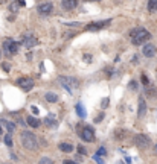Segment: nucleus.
Listing matches in <instances>:
<instances>
[{"mask_svg":"<svg viewBox=\"0 0 157 164\" xmlns=\"http://www.w3.org/2000/svg\"><path fill=\"white\" fill-rule=\"evenodd\" d=\"M156 52H157V49L154 44H145L144 49H142V53L145 55L146 58H153L156 55Z\"/></svg>","mask_w":157,"mask_h":164,"instance_id":"9d476101","label":"nucleus"},{"mask_svg":"<svg viewBox=\"0 0 157 164\" xmlns=\"http://www.w3.org/2000/svg\"><path fill=\"white\" fill-rule=\"evenodd\" d=\"M32 113H34V114H38V108H35V106H32Z\"/></svg>","mask_w":157,"mask_h":164,"instance_id":"72a5a7b5","label":"nucleus"},{"mask_svg":"<svg viewBox=\"0 0 157 164\" xmlns=\"http://www.w3.org/2000/svg\"><path fill=\"white\" fill-rule=\"evenodd\" d=\"M78 152L81 153V155H85V153H87V151H85L84 146H78Z\"/></svg>","mask_w":157,"mask_h":164,"instance_id":"a878e982","label":"nucleus"},{"mask_svg":"<svg viewBox=\"0 0 157 164\" xmlns=\"http://www.w3.org/2000/svg\"><path fill=\"white\" fill-rule=\"evenodd\" d=\"M130 36H131V41H133L134 46H139V44L148 41L151 38V34L144 27H136V29H133L130 32Z\"/></svg>","mask_w":157,"mask_h":164,"instance_id":"f257e3e1","label":"nucleus"},{"mask_svg":"<svg viewBox=\"0 0 157 164\" xmlns=\"http://www.w3.org/2000/svg\"><path fill=\"white\" fill-rule=\"evenodd\" d=\"M58 81H60L61 87L69 94H73V91H75V90L78 88V85H79L78 79H76V78H72V76H60Z\"/></svg>","mask_w":157,"mask_h":164,"instance_id":"7ed1b4c3","label":"nucleus"},{"mask_svg":"<svg viewBox=\"0 0 157 164\" xmlns=\"http://www.w3.org/2000/svg\"><path fill=\"white\" fill-rule=\"evenodd\" d=\"M76 113H78V116L81 118H84L87 114H85V109L84 106H83V104H76Z\"/></svg>","mask_w":157,"mask_h":164,"instance_id":"f3484780","label":"nucleus"},{"mask_svg":"<svg viewBox=\"0 0 157 164\" xmlns=\"http://www.w3.org/2000/svg\"><path fill=\"white\" fill-rule=\"evenodd\" d=\"M46 125H48V126H52V128H57L58 123H57V120H55V116L49 114L48 118H46Z\"/></svg>","mask_w":157,"mask_h":164,"instance_id":"dca6fc26","label":"nucleus"},{"mask_svg":"<svg viewBox=\"0 0 157 164\" xmlns=\"http://www.w3.org/2000/svg\"><path fill=\"white\" fill-rule=\"evenodd\" d=\"M156 149H157V146H156Z\"/></svg>","mask_w":157,"mask_h":164,"instance_id":"4c0bfd02","label":"nucleus"},{"mask_svg":"<svg viewBox=\"0 0 157 164\" xmlns=\"http://www.w3.org/2000/svg\"><path fill=\"white\" fill-rule=\"evenodd\" d=\"M20 140H22V146L29 149V151H35L38 147V138L32 132H28V131H23L20 134Z\"/></svg>","mask_w":157,"mask_h":164,"instance_id":"f03ea898","label":"nucleus"},{"mask_svg":"<svg viewBox=\"0 0 157 164\" xmlns=\"http://www.w3.org/2000/svg\"><path fill=\"white\" fill-rule=\"evenodd\" d=\"M40 163L41 164H52V160H50V158H41Z\"/></svg>","mask_w":157,"mask_h":164,"instance_id":"cd10ccee","label":"nucleus"},{"mask_svg":"<svg viewBox=\"0 0 157 164\" xmlns=\"http://www.w3.org/2000/svg\"><path fill=\"white\" fill-rule=\"evenodd\" d=\"M85 2H90V0H85Z\"/></svg>","mask_w":157,"mask_h":164,"instance_id":"e433bc0d","label":"nucleus"},{"mask_svg":"<svg viewBox=\"0 0 157 164\" xmlns=\"http://www.w3.org/2000/svg\"><path fill=\"white\" fill-rule=\"evenodd\" d=\"M53 12V5L48 2V3H43V5H40L38 6V14L40 15H50Z\"/></svg>","mask_w":157,"mask_h":164,"instance_id":"1a4fd4ad","label":"nucleus"},{"mask_svg":"<svg viewBox=\"0 0 157 164\" xmlns=\"http://www.w3.org/2000/svg\"><path fill=\"white\" fill-rule=\"evenodd\" d=\"M26 122H28V125L32 126V128H38V126H40V120L35 117H32V116H29V117L26 118Z\"/></svg>","mask_w":157,"mask_h":164,"instance_id":"2eb2a0df","label":"nucleus"},{"mask_svg":"<svg viewBox=\"0 0 157 164\" xmlns=\"http://www.w3.org/2000/svg\"><path fill=\"white\" fill-rule=\"evenodd\" d=\"M145 114H146V104H145V99H144V97H140V99H139V111H137V116L142 118V117H145Z\"/></svg>","mask_w":157,"mask_h":164,"instance_id":"ddd939ff","label":"nucleus"},{"mask_svg":"<svg viewBox=\"0 0 157 164\" xmlns=\"http://www.w3.org/2000/svg\"><path fill=\"white\" fill-rule=\"evenodd\" d=\"M98 153H99V155H105V149H104V147L98 149Z\"/></svg>","mask_w":157,"mask_h":164,"instance_id":"7c9ffc66","label":"nucleus"},{"mask_svg":"<svg viewBox=\"0 0 157 164\" xmlns=\"http://www.w3.org/2000/svg\"><path fill=\"white\" fill-rule=\"evenodd\" d=\"M84 61H87V62H90V61H92V58H90V55H84Z\"/></svg>","mask_w":157,"mask_h":164,"instance_id":"2f4dec72","label":"nucleus"},{"mask_svg":"<svg viewBox=\"0 0 157 164\" xmlns=\"http://www.w3.org/2000/svg\"><path fill=\"white\" fill-rule=\"evenodd\" d=\"M17 85H18L23 91H29V90L34 88V81H32L31 78H20V79L17 81Z\"/></svg>","mask_w":157,"mask_h":164,"instance_id":"423d86ee","label":"nucleus"},{"mask_svg":"<svg viewBox=\"0 0 157 164\" xmlns=\"http://www.w3.org/2000/svg\"><path fill=\"white\" fill-rule=\"evenodd\" d=\"M142 82H144V85H148V84H149V79L146 78V75H142Z\"/></svg>","mask_w":157,"mask_h":164,"instance_id":"c85d7f7f","label":"nucleus"},{"mask_svg":"<svg viewBox=\"0 0 157 164\" xmlns=\"http://www.w3.org/2000/svg\"><path fill=\"white\" fill-rule=\"evenodd\" d=\"M76 5H78V0H63V2H61V6H63V9H66V11L75 9Z\"/></svg>","mask_w":157,"mask_h":164,"instance_id":"f8f14e48","label":"nucleus"},{"mask_svg":"<svg viewBox=\"0 0 157 164\" xmlns=\"http://www.w3.org/2000/svg\"><path fill=\"white\" fill-rule=\"evenodd\" d=\"M134 144H136L137 147H140V149H146V147L151 144V140H149V137H148V135L137 134V135L134 137Z\"/></svg>","mask_w":157,"mask_h":164,"instance_id":"39448f33","label":"nucleus"},{"mask_svg":"<svg viewBox=\"0 0 157 164\" xmlns=\"http://www.w3.org/2000/svg\"><path fill=\"white\" fill-rule=\"evenodd\" d=\"M130 88H131V90H137V84L134 81H131L130 82Z\"/></svg>","mask_w":157,"mask_h":164,"instance_id":"c756f323","label":"nucleus"},{"mask_svg":"<svg viewBox=\"0 0 157 164\" xmlns=\"http://www.w3.org/2000/svg\"><path fill=\"white\" fill-rule=\"evenodd\" d=\"M148 9L149 11H157V0H148Z\"/></svg>","mask_w":157,"mask_h":164,"instance_id":"aec40b11","label":"nucleus"},{"mask_svg":"<svg viewBox=\"0 0 157 164\" xmlns=\"http://www.w3.org/2000/svg\"><path fill=\"white\" fill-rule=\"evenodd\" d=\"M2 69H3L5 71H9L11 70V65H9L8 62H2Z\"/></svg>","mask_w":157,"mask_h":164,"instance_id":"5701e85b","label":"nucleus"},{"mask_svg":"<svg viewBox=\"0 0 157 164\" xmlns=\"http://www.w3.org/2000/svg\"><path fill=\"white\" fill-rule=\"evenodd\" d=\"M145 93L148 94L149 97H156V96H157V90H156V88H146Z\"/></svg>","mask_w":157,"mask_h":164,"instance_id":"412c9836","label":"nucleus"},{"mask_svg":"<svg viewBox=\"0 0 157 164\" xmlns=\"http://www.w3.org/2000/svg\"><path fill=\"white\" fill-rule=\"evenodd\" d=\"M0 2H2V3H3V2H6V0H0Z\"/></svg>","mask_w":157,"mask_h":164,"instance_id":"c9c22d12","label":"nucleus"},{"mask_svg":"<svg viewBox=\"0 0 157 164\" xmlns=\"http://www.w3.org/2000/svg\"><path fill=\"white\" fill-rule=\"evenodd\" d=\"M0 123H2V126H3V128H6V129H8V132H11V134L14 132V131H15V123L6 122V120H2Z\"/></svg>","mask_w":157,"mask_h":164,"instance_id":"4468645a","label":"nucleus"},{"mask_svg":"<svg viewBox=\"0 0 157 164\" xmlns=\"http://www.w3.org/2000/svg\"><path fill=\"white\" fill-rule=\"evenodd\" d=\"M60 149L63 152H72L73 151V146L72 144H69V143H61L60 144Z\"/></svg>","mask_w":157,"mask_h":164,"instance_id":"a211bd4d","label":"nucleus"},{"mask_svg":"<svg viewBox=\"0 0 157 164\" xmlns=\"http://www.w3.org/2000/svg\"><path fill=\"white\" fill-rule=\"evenodd\" d=\"M5 144H6V146H12V137H11V132L5 135Z\"/></svg>","mask_w":157,"mask_h":164,"instance_id":"4be33fe9","label":"nucleus"},{"mask_svg":"<svg viewBox=\"0 0 157 164\" xmlns=\"http://www.w3.org/2000/svg\"><path fill=\"white\" fill-rule=\"evenodd\" d=\"M93 160H95V161H98V163H104V160L101 158V155H99V153H96V155L93 157Z\"/></svg>","mask_w":157,"mask_h":164,"instance_id":"bb28decb","label":"nucleus"},{"mask_svg":"<svg viewBox=\"0 0 157 164\" xmlns=\"http://www.w3.org/2000/svg\"><path fill=\"white\" fill-rule=\"evenodd\" d=\"M102 120H104V114L101 113V114H98V116H96V118H95V122H96V123H99V122H102Z\"/></svg>","mask_w":157,"mask_h":164,"instance_id":"393cba45","label":"nucleus"},{"mask_svg":"<svg viewBox=\"0 0 157 164\" xmlns=\"http://www.w3.org/2000/svg\"><path fill=\"white\" fill-rule=\"evenodd\" d=\"M22 44H23L26 49H31V47H34L35 44H38V40H37V38H34V36L28 35V36H24V38H23Z\"/></svg>","mask_w":157,"mask_h":164,"instance_id":"9b49d317","label":"nucleus"},{"mask_svg":"<svg viewBox=\"0 0 157 164\" xmlns=\"http://www.w3.org/2000/svg\"><path fill=\"white\" fill-rule=\"evenodd\" d=\"M110 22L111 20H104V22H96V23H90L85 26V31H89V32H96L99 29H102V27H105V26H109Z\"/></svg>","mask_w":157,"mask_h":164,"instance_id":"0eeeda50","label":"nucleus"},{"mask_svg":"<svg viewBox=\"0 0 157 164\" xmlns=\"http://www.w3.org/2000/svg\"><path fill=\"white\" fill-rule=\"evenodd\" d=\"M2 128H3V126H2V123H0V134H2Z\"/></svg>","mask_w":157,"mask_h":164,"instance_id":"f704fd0d","label":"nucleus"},{"mask_svg":"<svg viewBox=\"0 0 157 164\" xmlns=\"http://www.w3.org/2000/svg\"><path fill=\"white\" fill-rule=\"evenodd\" d=\"M109 102H110V100H109V97H105V99H102V105H101V106H102V108L105 109V108L109 106Z\"/></svg>","mask_w":157,"mask_h":164,"instance_id":"b1692460","label":"nucleus"},{"mask_svg":"<svg viewBox=\"0 0 157 164\" xmlns=\"http://www.w3.org/2000/svg\"><path fill=\"white\" fill-rule=\"evenodd\" d=\"M3 50L6 52V55H14L18 52V43H15L11 38H6L3 41Z\"/></svg>","mask_w":157,"mask_h":164,"instance_id":"20e7f679","label":"nucleus"},{"mask_svg":"<svg viewBox=\"0 0 157 164\" xmlns=\"http://www.w3.org/2000/svg\"><path fill=\"white\" fill-rule=\"evenodd\" d=\"M81 138L84 141H93L95 140V131L92 126H85L83 131H81Z\"/></svg>","mask_w":157,"mask_h":164,"instance_id":"6e6552de","label":"nucleus"},{"mask_svg":"<svg viewBox=\"0 0 157 164\" xmlns=\"http://www.w3.org/2000/svg\"><path fill=\"white\" fill-rule=\"evenodd\" d=\"M46 100L55 104V102H58V96H57L55 93H46Z\"/></svg>","mask_w":157,"mask_h":164,"instance_id":"6ab92c4d","label":"nucleus"},{"mask_svg":"<svg viewBox=\"0 0 157 164\" xmlns=\"http://www.w3.org/2000/svg\"><path fill=\"white\" fill-rule=\"evenodd\" d=\"M64 164H75V161H73V160H66Z\"/></svg>","mask_w":157,"mask_h":164,"instance_id":"473e14b6","label":"nucleus"}]
</instances>
